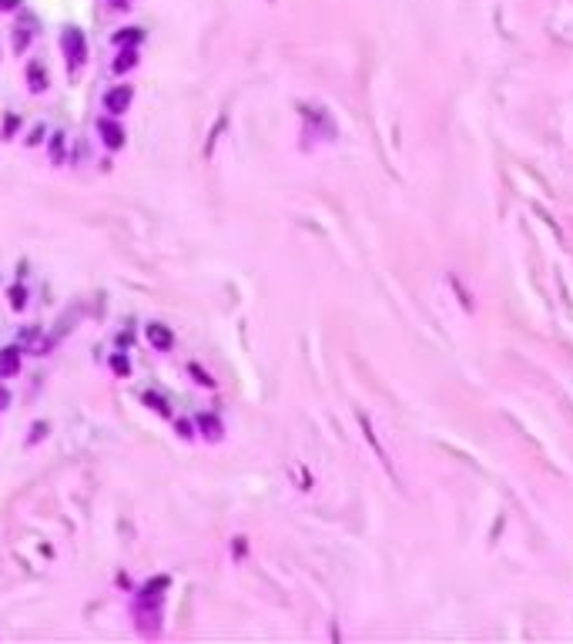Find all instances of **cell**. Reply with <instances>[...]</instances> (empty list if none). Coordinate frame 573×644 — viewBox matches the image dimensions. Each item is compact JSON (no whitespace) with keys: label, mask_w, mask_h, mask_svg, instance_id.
<instances>
[{"label":"cell","mask_w":573,"mask_h":644,"mask_svg":"<svg viewBox=\"0 0 573 644\" xmlns=\"http://www.w3.org/2000/svg\"><path fill=\"white\" fill-rule=\"evenodd\" d=\"M131 101H135V88L118 84V88H111V91L105 94V111H111V114H124V111L131 107Z\"/></svg>","instance_id":"2"},{"label":"cell","mask_w":573,"mask_h":644,"mask_svg":"<svg viewBox=\"0 0 573 644\" xmlns=\"http://www.w3.org/2000/svg\"><path fill=\"white\" fill-rule=\"evenodd\" d=\"M141 399H144V403H151V410H158L161 416H168V413H171V410H168V403H165V399H161V396H154V393H144Z\"/></svg>","instance_id":"12"},{"label":"cell","mask_w":573,"mask_h":644,"mask_svg":"<svg viewBox=\"0 0 573 644\" xmlns=\"http://www.w3.org/2000/svg\"><path fill=\"white\" fill-rule=\"evenodd\" d=\"M7 295H11V306H14L17 312H20L24 306H27V289H24V286H14V289L7 292Z\"/></svg>","instance_id":"9"},{"label":"cell","mask_w":573,"mask_h":644,"mask_svg":"<svg viewBox=\"0 0 573 644\" xmlns=\"http://www.w3.org/2000/svg\"><path fill=\"white\" fill-rule=\"evenodd\" d=\"M30 81H34V84H30L34 91H44V67H41V64H30Z\"/></svg>","instance_id":"11"},{"label":"cell","mask_w":573,"mask_h":644,"mask_svg":"<svg viewBox=\"0 0 573 644\" xmlns=\"http://www.w3.org/2000/svg\"><path fill=\"white\" fill-rule=\"evenodd\" d=\"M41 135H44V128H34V135H30V145H37V141H41Z\"/></svg>","instance_id":"18"},{"label":"cell","mask_w":573,"mask_h":644,"mask_svg":"<svg viewBox=\"0 0 573 644\" xmlns=\"http://www.w3.org/2000/svg\"><path fill=\"white\" fill-rule=\"evenodd\" d=\"M30 44V31L27 27H14V51L17 54H24V47Z\"/></svg>","instance_id":"10"},{"label":"cell","mask_w":573,"mask_h":644,"mask_svg":"<svg viewBox=\"0 0 573 644\" xmlns=\"http://www.w3.org/2000/svg\"><path fill=\"white\" fill-rule=\"evenodd\" d=\"M135 64H137V51H135V47H121L118 61L111 64V67H114V74H124V71H131Z\"/></svg>","instance_id":"6"},{"label":"cell","mask_w":573,"mask_h":644,"mask_svg":"<svg viewBox=\"0 0 573 644\" xmlns=\"http://www.w3.org/2000/svg\"><path fill=\"white\" fill-rule=\"evenodd\" d=\"M128 4H131V0H114V7H128Z\"/></svg>","instance_id":"19"},{"label":"cell","mask_w":573,"mask_h":644,"mask_svg":"<svg viewBox=\"0 0 573 644\" xmlns=\"http://www.w3.org/2000/svg\"><path fill=\"white\" fill-rule=\"evenodd\" d=\"M148 339L154 349H161V353H168L171 346H175V333L168 329V326H161V322H151L148 326Z\"/></svg>","instance_id":"3"},{"label":"cell","mask_w":573,"mask_h":644,"mask_svg":"<svg viewBox=\"0 0 573 644\" xmlns=\"http://www.w3.org/2000/svg\"><path fill=\"white\" fill-rule=\"evenodd\" d=\"M17 369H20V349H17V346H7V349H0V380H7V376H17Z\"/></svg>","instance_id":"4"},{"label":"cell","mask_w":573,"mask_h":644,"mask_svg":"<svg viewBox=\"0 0 573 644\" xmlns=\"http://www.w3.org/2000/svg\"><path fill=\"white\" fill-rule=\"evenodd\" d=\"M64 135H54V141H50V154H54V161H60V154H64Z\"/></svg>","instance_id":"14"},{"label":"cell","mask_w":573,"mask_h":644,"mask_svg":"<svg viewBox=\"0 0 573 644\" xmlns=\"http://www.w3.org/2000/svg\"><path fill=\"white\" fill-rule=\"evenodd\" d=\"M17 4H20V0H0V11H14Z\"/></svg>","instance_id":"16"},{"label":"cell","mask_w":573,"mask_h":644,"mask_svg":"<svg viewBox=\"0 0 573 644\" xmlns=\"http://www.w3.org/2000/svg\"><path fill=\"white\" fill-rule=\"evenodd\" d=\"M101 138H105L107 148H121V145H124V131H121L118 124H111L105 118V121H101Z\"/></svg>","instance_id":"5"},{"label":"cell","mask_w":573,"mask_h":644,"mask_svg":"<svg viewBox=\"0 0 573 644\" xmlns=\"http://www.w3.org/2000/svg\"><path fill=\"white\" fill-rule=\"evenodd\" d=\"M178 433H181V436H191V433H195V423H188V420H178Z\"/></svg>","instance_id":"15"},{"label":"cell","mask_w":573,"mask_h":644,"mask_svg":"<svg viewBox=\"0 0 573 644\" xmlns=\"http://www.w3.org/2000/svg\"><path fill=\"white\" fill-rule=\"evenodd\" d=\"M60 51H64V58L71 64V71H74L77 64L88 61V41H84V34L77 31V27H64V34H60Z\"/></svg>","instance_id":"1"},{"label":"cell","mask_w":573,"mask_h":644,"mask_svg":"<svg viewBox=\"0 0 573 644\" xmlns=\"http://www.w3.org/2000/svg\"><path fill=\"white\" fill-rule=\"evenodd\" d=\"M7 403H11V393H7V389H4V386H0V410H4V406H7Z\"/></svg>","instance_id":"17"},{"label":"cell","mask_w":573,"mask_h":644,"mask_svg":"<svg viewBox=\"0 0 573 644\" xmlns=\"http://www.w3.org/2000/svg\"><path fill=\"white\" fill-rule=\"evenodd\" d=\"M198 427L205 429V436H208V440H222V423H218L211 413L201 416V420H198Z\"/></svg>","instance_id":"8"},{"label":"cell","mask_w":573,"mask_h":644,"mask_svg":"<svg viewBox=\"0 0 573 644\" xmlns=\"http://www.w3.org/2000/svg\"><path fill=\"white\" fill-rule=\"evenodd\" d=\"M111 366H114V373H118V376H128V359H124V356H111Z\"/></svg>","instance_id":"13"},{"label":"cell","mask_w":573,"mask_h":644,"mask_svg":"<svg viewBox=\"0 0 573 644\" xmlns=\"http://www.w3.org/2000/svg\"><path fill=\"white\" fill-rule=\"evenodd\" d=\"M144 34H141V27H124V31H118L114 34V44L118 47H131V44H137Z\"/></svg>","instance_id":"7"}]
</instances>
